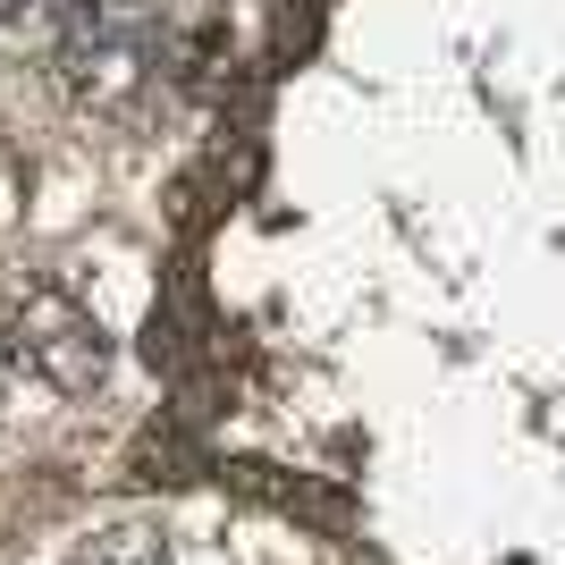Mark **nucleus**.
<instances>
[{
    "mask_svg": "<svg viewBox=\"0 0 565 565\" xmlns=\"http://www.w3.org/2000/svg\"><path fill=\"white\" fill-rule=\"evenodd\" d=\"M152 25L136 9H118V0H76L68 9V43H60V68H68L76 94L94 102H127L152 76Z\"/></svg>",
    "mask_w": 565,
    "mask_h": 565,
    "instance_id": "obj_1",
    "label": "nucleus"
},
{
    "mask_svg": "<svg viewBox=\"0 0 565 565\" xmlns=\"http://www.w3.org/2000/svg\"><path fill=\"white\" fill-rule=\"evenodd\" d=\"M18 354L51 388H68V397H85V388L110 380V338H102V321L76 305V296H60V287H43V296L18 312Z\"/></svg>",
    "mask_w": 565,
    "mask_h": 565,
    "instance_id": "obj_2",
    "label": "nucleus"
},
{
    "mask_svg": "<svg viewBox=\"0 0 565 565\" xmlns=\"http://www.w3.org/2000/svg\"><path fill=\"white\" fill-rule=\"evenodd\" d=\"M85 565H169V548H161V532L118 523V532H102V541H94V557H85Z\"/></svg>",
    "mask_w": 565,
    "mask_h": 565,
    "instance_id": "obj_3",
    "label": "nucleus"
},
{
    "mask_svg": "<svg viewBox=\"0 0 565 565\" xmlns=\"http://www.w3.org/2000/svg\"><path fill=\"white\" fill-rule=\"evenodd\" d=\"M312 34H321V9H312V0H287L279 9V60H305Z\"/></svg>",
    "mask_w": 565,
    "mask_h": 565,
    "instance_id": "obj_4",
    "label": "nucleus"
},
{
    "mask_svg": "<svg viewBox=\"0 0 565 565\" xmlns=\"http://www.w3.org/2000/svg\"><path fill=\"white\" fill-rule=\"evenodd\" d=\"M43 0H0V25H18V18H34Z\"/></svg>",
    "mask_w": 565,
    "mask_h": 565,
    "instance_id": "obj_5",
    "label": "nucleus"
},
{
    "mask_svg": "<svg viewBox=\"0 0 565 565\" xmlns=\"http://www.w3.org/2000/svg\"><path fill=\"white\" fill-rule=\"evenodd\" d=\"M0 397H9V354H0Z\"/></svg>",
    "mask_w": 565,
    "mask_h": 565,
    "instance_id": "obj_6",
    "label": "nucleus"
}]
</instances>
